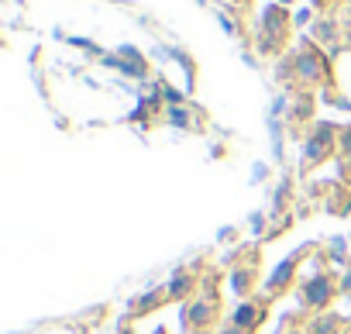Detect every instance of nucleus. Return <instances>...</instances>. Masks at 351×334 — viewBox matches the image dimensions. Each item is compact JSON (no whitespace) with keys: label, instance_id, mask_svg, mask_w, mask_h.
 I'll return each mask as SVG.
<instances>
[{"label":"nucleus","instance_id":"nucleus-21","mask_svg":"<svg viewBox=\"0 0 351 334\" xmlns=\"http://www.w3.org/2000/svg\"><path fill=\"white\" fill-rule=\"evenodd\" d=\"M293 21H296V25H306V21H310V8L296 11V14H293Z\"/></svg>","mask_w":351,"mask_h":334},{"label":"nucleus","instance_id":"nucleus-10","mask_svg":"<svg viewBox=\"0 0 351 334\" xmlns=\"http://www.w3.org/2000/svg\"><path fill=\"white\" fill-rule=\"evenodd\" d=\"M193 286H197L193 272L180 269V272H176V276L169 279V286H165V296H169V300H190V296H193Z\"/></svg>","mask_w":351,"mask_h":334},{"label":"nucleus","instance_id":"nucleus-8","mask_svg":"<svg viewBox=\"0 0 351 334\" xmlns=\"http://www.w3.org/2000/svg\"><path fill=\"white\" fill-rule=\"evenodd\" d=\"M214 317H217V307L210 300H190L183 307V327L186 331H204V327H210Z\"/></svg>","mask_w":351,"mask_h":334},{"label":"nucleus","instance_id":"nucleus-17","mask_svg":"<svg viewBox=\"0 0 351 334\" xmlns=\"http://www.w3.org/2000/svg\"><path fill=\"white\" fill-rule=\"evenodd\" d=\"M158 90H162V100H165L169 107H183V93L176 90V86H169V83H158Z\"/></svg>","mask_w":351,"mask_h":334},{"label":"nucleus","instance_id":"nucleus-13","mask_svg":"<svg viewBox=\"0 0 351 334\" xmlns=\"http://www.w3.org/2000/svg\"><path fill=\"white\" fill-rule=\"evenodd\" d=\"M165 124L186 131V128H193V114H190L186 107H165Z\"/></svg>","mask_w":351,"mask_h":334},{"label":"nucleus","instance_id":"nucleus-11","mask_svg":"<svg viewBox=\"0 0 351 334\" xmlns=\"http://www.w3.org/2000/svg\"><path fill=\"white\" fill-rule=\"evenodd\" d=\"M169 296H165V289H148V293H141L134 303H131V313L134 317H141V313H148V310H155V307H162Z\"/></svg>","mask_w":351,"mask_h":334},{"label":"nucleus","instance_id":"nucleus-27","mask_svg":"<svg viewBox=\"0 0 351 334\" xmlns=\"http://www.w3.org/2000/svg\"><path fill=\"white\" fill-rule=\"evenodd\" d=\"M348 324H351V320H348Z\"/></svg>","mask_w":351,"mask_h":334},{"label":"nucleus","instance_id":"nucleus-6","mask_svg":"<svg viewBox=\"0 0 351 334\" xmlns=\"http://www.w3.org/2000/svg\"><path fill=\"white\" fill-rule=\"evenodd\" d=\"M306 252H310L306 245H303V248H296L293 255H286V259L269 272V279H265V293H269V296H279V293H286V289H289V283L296 279V265H300V259H303Z\"/></svg>","mask_w":351,"mask_h":334},{"label":"nucleus","instance_id":"nucleus-7","mask_svg":"<svg viewBox=\"0 0 351 334\" xmlns=\"http://www.w3.org/2000/svg\"><path fill=\"white\" fill-rule=\"evenodd\" d=\"M265 317H269V310H265L262 300H241V303L231 310V324L245 327L248 334H255V331L265 324Z\"/></svg>","mask_w":351,"mask_h":334},{"label":"nucleus","instance_id":"nucleus-12","mask_svg":"<svg viewBox=\"0 0 351 334\" xmlns=\"http://www.w3.org/2000/svg\"><path fill=\"white\" fill-rule=\"evenodd\" d=\"M341 331V317L337 313H330V310H324L313 324H310V331L306 334H337Z\"/></svg>","mask_w":351,"mask_h":334},{"label":"nucleus","instance_id":"nucleus-19","mask_svg":"<svg viewBox=\"0 0 351 334\" xmlns=\"http://www.w3.org/2000/svg\"><path fill=\"white\" fill-rule=\"evenodd\" d=\"M337 148H341V155H348V152H351V124H348V128H341V138H337Z\"/></svg>","mask_w":351,"mask_h":334},{"label":"nucleus","instance_id":"nucleus-14","mask_svg":"<svg viewBox=\"0 0 351 334\" xmlns=\"http://www.w3.org/2000/svg\"><path fill=\"white\" fill-rule=\"evenodd\" d=\"M327 262H330V265H341V269H344V265H351V262H348V238H341V235H337V238H330Z\"/></svg>","mask_w":351,"mask_h":334},{"label":"nucleus","instance_id":"nucleus-9","mask_svg":"<svg viewBox=\"0 0 351 334\" xmlns=\"http://www.w3.org/2000/svg\"><path fill=\"white\" fill-rule=\"evenodd\" d=\"M255 283H258V272H255L252 265H234L231 276H228V286H231V293H238V296H248V293L255 289Z\"/></svg>","mask_w":351,"mask_h":334},{"label":"nucleus","instance_id":"nucleus-18","mask_svg":"<svg viewBox=\"0 0 351 334\" xmlns=\"http://www.w3.org/2000/svg\"><path fill=\"white\" fill-rule=\"evenodd\" d=\"M337 289H341V296H351V265H344L337 272Z\"/></svg>","mask_w":351,"mask_h":334},{"label":"nucleus","instance_id":"nucleus-3","mask_svg":"<svg viewBox=\"0 0 351 334\" xmlns=\"http://www.w3.org/2000/svg\"><path fill=\"white\" fill-rule=\"evenodd\" d=\"M293 80L300 83V86H317V83H324L327 80V56L317 49V45H310V42H303L293 56Z\"/></svg>","mask_w":351,"mask_h":334},{"label":"nucleus","instance_id":"nucleus-16","mask_svg":"<svg viewBox=\"0 0 351 334\" xmlns=\"http://www.w3.org/2000/svg\"><path fill=\"white\" fill-rule=\"evenodd\" d=\"M313 38L324 42V45H330V42L337 38V25H334V21H317V25H313Z\"/></svg>","mask_w":351,"mask_h":334},{"label":"nucleus","instance_id":"nucleus-2","mask_svg":"<svg viewBox=\"0 0 351 334\" xmlns=\"http://www.w3.org/2000/svg\"><path fill=\"white\" fill-rule=\"evenodd\" d=\"M337 138H341V128L330 124V121H317L310 128V134L303 138V148H300V162H303V169H313V165L327 162L337 148Z\"/></svg>","mask_w":351,"mask_h":334},{"label":"nucleus","instance_id":"nucleus-15","mask_svg":"<svg viewBox=\"0 0 351 334\" xmlns=\"http://www.w3.org/2000/svg\"><path fill=\"white\" fill-rule=\"evenodd\" d=\"M289 117H293V121H313V97H310V93L296 97V104H293Z\"/></svg>","mask_w":351,"mask_h":334},{"label":"nucleus","instance_id":"nucleus-26","mask_svg":"<svg viewBox=\"0 0 351 334\" xmlns=\"http://www.w3.org/2000/svg\"><path fill=\"white\" fill-rule=\"evenodd\" d=\"M279 4H282V8H286V4H293V0H279Z\"/></svg>","mask_w":351,"mask_h":334},{"label":"nucleus","instance_id":"nucleus-20","mask_svg":"<svg viewBox=\"0 0 351 334\" xmlns=\"http://www.w3.org/2000/svg\"><path fill=\"white\" fill-rule=\"evenodd\" d=\"M69 45H76V49H83V52H90V56H97L100 49L93 45V42H86V38H69Z\"/></svg>","mask_w":351,"mask_h":334},{"label":"nucleus","instance_id":"nucleus-23","mask_svg":"<svg viewBox=\"0 0 351 334\" xmlns=\"http://www.w3.org/2000/svg\"><path fill=\"white\" fill-rule=\"evenodd\" d=\"M221 334H248V331L238 327V324H228V327H221Z\"/></svg>","mask_w":351,"mask_h":334},{"label":"nucleus","instance_id":"nucleus-5","mask_svg":"<svg viewBox=\"0 0 351 334\" xmlns=\"http://www.w3.org/2000/svg\"><path fill=\"white\" fill-rule=\"evenodd\" d=\"M104 66L121 69V73L131 76V80H148V62H145V56H141L134 45H121L117 56H104Z\"/></svg>","mask_w":351,"mask_h":334},{"label":"nucleus","instance_id":"nucleus-1","mask_svg":"<svg viewBox=\"0 0 351 334\" xmlns=\"http://www.w3.org/2000/svg\"><path fill=\"white\" fill-rule=\"evenodd\" d=\"M337 296H341V289H337V272L320 269V272H313V276H306V279L300 283V307H303V310L324 313V310H330V303H334Z\"/></svg>","mask_w":351,"mask_h":334},{"label":"nucleus","instance_id":"nucleus-4","mask_svg":"<svg viewBox=\"0 0 351 334\" xmlns=\"http://www.w3.org/2000/svg\"><path fill=\"white\" fill-rule=\"evenodd\" d=\"M289 11L282 8V4H269L265 11H262V25H258V52L262 56H272V52H279V45H282V38H286V32H289Z\"/></svg>","mask_w":351,"mask_h":334},{"label":"nucleus","instance_id":"nucleus-22","mask_svg":"<svg viewBox=\"0 0 351 334\" xmlns=\"http://www.w3.org/2000/svg\"><path fill=\"white\" fill-rule=\"evenodd\" d=\"M262 228H265V217H262V214H255V217H252V231H255V235H258V231H262Z\"/></svg>","mask_w":351,"mask_h":334},{"label":"nucleus","instance_id":"nucleus-25","mask_svg":"<svg viewBox=\"0 0 351 334\" xmlns=\"http://www.w3.org/2000/svg\"><path fill=\"white\" fill-rule=\"evenodd\" d=\"M234 4H252V0H234Z\"/></svg>","mask_w":351,"mask_h":334},{"label":"nucleus","instance_id":"nucleus-24","mask_svg":"<svg viewBox=\"0 0 351 334\" xmlns=\"http://www.w3.org/2000/svg\"><path fill=\"white\" fill-rule=\"evenodd\" d=\"M152 334H169V331H165V327H155V331H152Z\"/></svg>","mask_w":351,"mask_h":334}]
</instances>
